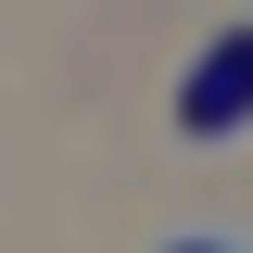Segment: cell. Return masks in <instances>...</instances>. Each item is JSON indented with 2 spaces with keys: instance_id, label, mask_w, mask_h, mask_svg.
Masks as SVG:
<instances>
[{
  "instance_id": "1",
  "label": "cell",
  "mask_w": 253,
  "mask_h": 253,
  "mask_svg": "<svg viewBox=\"0 0 253 253\" xmlns=\"http://www.w3.org/2000/svg\"><path fill=\"white\" fill-rule=\"evenodd\" d=\"M190 126H241V38H228V51L190 76Z\"/></svg>"
}]
</instances>
